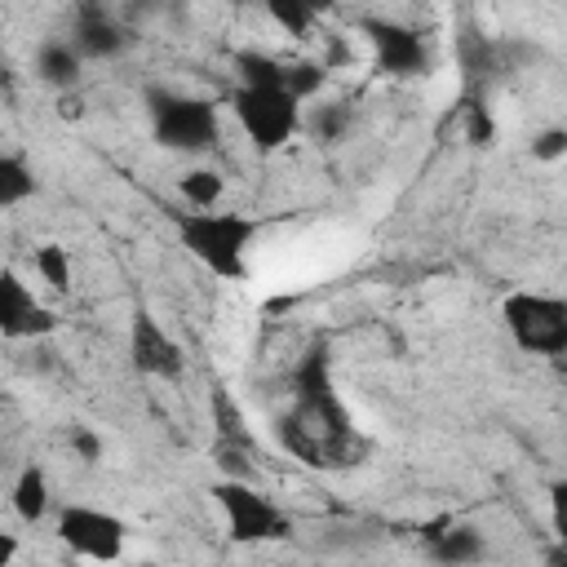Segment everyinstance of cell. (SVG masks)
<instances>
[{
	"instance_id": "cell-1",
	"label": "cell",
	"mask_w": 567,
	"mask_h": 567,
	"mask_svg": "<svg viewBox=\"0 0 567 567\" xmlns=\"http://www.w3.org/2000/svg\"><path fill=\"white\" fill-rule=\"evenodd\" d=\"M279 443L306 465H323V470L354 465L359 456V439L350 412L332 390V368L323 346H310L292 372V412L279 416Z\"/></svg>"
},
{
	"instance_id": "cell-2",
	"label": "cell",
	"mask_w": 567,
	"mask_h": 567,
	"mask_svg": "<svg viewBox=\"0 0 567 567\" xmlns=\"http://www.w3.org/2000/svg\"><path fill=\"white\" fill-rule=\"evenodd\" d=\"M173 230H177L182 248L217 279L248 275V248L257 239L252 217L226 213V208H190V213H173Z\"/></svg>"
},
{
	"instance_id": "cell-3",
	"label": "cell",
	"mask_w": 567,
	"mask_h": 567,
	"mask_svg": "<svg viewBox=\"0 0 567 567\" xmlns=\"http://www.w3.org/2000/svg\"><path fill=\"white\" fill-rule=\"evenodd\" d=\"M146 120H151V137L177 155L213 151L221 137L217 106L208 97L177 93V89H151L146 93Z\"/></svg>"
},
{
	"instance_id": "cell-4",
	"label": "cell",
	"mask_w": 567,
	"mask_h": 567,
	"mask_svg": "<svg viewBox=\"0 0 567 567\" xmlns=\"http://www.w3.org/2000/svg\"><path fill=\"white\" fill-rule=\"evenodd\" d=\"M501 319L523 354H540V359L567 354V297L518 288L501 301Z\"/></svg>"
},
{
	"instance_id": "cell-5",
	"label": "cell",
	"mask_w": 567,
	"mask_h": 567,
	"mask_svg": "<svg viewBox=\"0 0 567 567\" xmlns=\"http://www.w3.org/2000/svg\"><path fill=\"white\" fill-rule=\"evenodd\" d=\"M213 505L221 509V523H226V536L235 545H266V540H284L292 532V518L266 496L257 492L252 483H239V478H221L213 483Z\"/></svg>"
},
{
	"instance_id": "cell-6",
	"label": "cell",
	"mask_w": 567,
	"mask_h": 567,
	"mask_svg": "<svg viewBox=\"0 0 567 567\" xmlns=\"http://www.w3.org/2000/svg\"><path fill=\"white\" fill-rule=\"evenodd\" d=\"M230 111H235L239 128L248 133L252 151H261V155L292 142V133L301 124V102L284 84H275V89H244L239 84L230 93Z\"/></svg>"
},
{
	"instance_id": "cell-7",
	"label": "cell",
	"mask_w": 567,
	"mask_h": 567,
	"mask_svg": "<svg viewBox=\"0 0 567 567\" xmlns=\"http://www.w3.org/2000/svg\"><path fill=\"white\" fill-rule=\"evenodd\" d=\"M58 540L80 554V558H93V563H115L124 554V540H128V527L124 518H115L111 509H97V505H62L58 509Z\"/></svg>"
},
{
	"instance_id": "cell-8",
	"label": "cell",
	"mask_w": 567,
	"mask_h": 567,
	"mask_svg": "<svg viewBox=\"0 0 567 567\" xmlns=\"http://www.w3.org/2000/svg\"><path fill=\"white\" fill-rule=\"evenodd\" d=\"M128 363H133V372L155 377V381H182V372H186L182 346L164 332V323L146 306H137L128 315Z\"/></svg>"
},
{
	"instance_id": "cell-9",
	"label": "cell",
	"mask_w": 567,
	"mask_h": 567,
	"mask_svg": "<svg viewBox=\"0 0 567 567\" xmlns=\"http://www.w3.org/2000/svg\"><path fill=\"white\" fill-rule=\"evenodd\" d=\"M363 35H368L372 58H377V66L385 75L412 80V75L430 71V49H425V40L412 27L390 22V18H363Z\"/></svg>"
},
{
	"instance_id": "cell-10",
	"label": "cell",
	"mask_w": 567,
	"mask_h": 567,
	"mask_svg": "<svg viewBox=\"0 0 567 567\" xmlns=\"http://www.w3.org/2000/svg\"><path fill=\"white\" fill-rule=\"evenodd\" d=\"M49 328H53V315L27 292V284L13 270H4L0 275V332L18 341V337H40Z\"/></svg>"
},
{
	"instance_id": "cell-11",
	"label": "cell",
	"mask_w": 567,
	"mask_h": 567,
	"mask_svg": "<svg viewBox=\"0 0 567 567\" xmlns=\"http://www.w3.org/2000/svg\"><path fill=\"white\" fill-rule=\"evenodd\" d=\"M71 44H75L84 58H115V53L128 44V35H124V27L115 22V13H106L102 4H84V9H75Z\"/></svg>"
},
{
	"instance_id": "cell-12",
	"label": "cell",
	"mask_w": 567,
	"mask_h": 567,
	"mask_svg": "<svg viewBox=\"0 0 567 567\" xmlns=\"http://www.w3.org/2000/svg\"><path fill=\"white\" fill-rule=\"evenodd\" d=\"M80 71H84V53H80L71 40H44V44L35 49V75H40L49 89H58V93L75 89V84H80Z\"/></svg>"
},
{
	"instance_id": "cell-13",
	"label": "cell",
	"mask_w": 567,
	"mask_h": 567,
	"mask_svg": "<svg viewBox=\"0 0 567 567\" xmlns=\"http://www.w3.org/2000/svg\"><path fill=\"white\" fill-rule=\"evenodd\" d=\"M483 549H487L483 545V532L470 527V523H452V527H443V532L430 536V558L439 567H470V563L483 558Z\"/></svg>"
},
{
	"instance_id": "cell-14",
	"label": "cell",
	"mask_w": 567,
	"mask_h": 567,
	"mask_svg": "<svg viewBox=\"0 0 567 567\" xmlns=\"http://www.w3.org/2000/svg\"><path fill=\"white\" fill-rule=\"evenodd\" d=\"M13 509L22 523H40L49 514V474L40 465H22L13 478Z\"/></svg>"
},
{
	"instance_id": "cell-15",
	"label": "cell",
	"mask_w": 567,
	"mask_h": 567,
	"mask_svg": "<svg viewBox=\"0 0 567 567\" xmlns=\"http://www.w3.org/2000/svg\"><path fill=\"white\" fill-rule=\"evenodd\" d=\"M235 71H239V84L244 89H275V84H284L288 62H279L275 53H261V49H239L235 53Z\"/></svg>"
},
{
	"instance_id": "cell-16",
	"label": "cell",
	"mask_w": 567,
	"mask_h": 567,
	"mask_svg": "<svg viewBox=\"0 0 567 567\" xmlns=\"http://www.w3.org/2000/svg\"><path fill=\"white\" fill-rule=\"evenodd\" d=\"M35 195V173L22 155H0V208H18Z\"/></svg>"
},
{
	"instance_id": "cell-17",
	"label": "cell",
	"mask_w": 567,
	"mask_h": 567,
	"mask_svg": "<svg viewBox=\"0 0 567 567\" xmlns=\"http://www.w3.org/2000/svg\"><path fill=\"white\" fill-rule=\"evenodd\" d=\"M177 190H182V199H186L190 208H217V204H221L226 182H221V173H217V168H190V173H182Z\"/></svg>"
},
{
	"instance_id": "cell-18",
	"label": "cell",
	"mask_w": 567,
	"mask_h": 567,
	"mask_svg": "<svg viewBox=\"0 0 567 567\" xmlns=\"http://www.w3.org/2000/svg\"><path fill=\"white\" fill-rule=\"evenodd\" d=\"M35 275L53 288V292H66L71 288V257L62 244H40L35 248Z\"/></svg>"
},
{
	"instance_id": "cell-19",
	"label": "cell",
	"mask_w": 567,
	"mask_h": 567,
	"mask_svg": "<svg viewBox=\"0 0 567 567\" xmlns=\"http://www.w3.org/2000/svg\"><path fill=\"white\" fill-rule=\"evenodd\" d=\"M323 80H328V66L323 62H288V75H284V84H288V93L297 97V102H310L319 89H323Z\"/></svg>"
},
{
	"instance_id": "cell-20",
	"label": "cell",
	"mask_w": 567,
	"mask_h": 567,
	"mask_svg": "<svg viewBox=\"0 0 567 567\" xmlns=\"http://www.w3.org/2000/svg\"><path fill=\"white\" fill-rule=\"evenodd\" d=\"M266 13L275 18V27H284V35H310L315 27V9L301 0H270Z\"/></svg>"
},
{
	"instance_id": "cell-21",
	"label": "cell",
	"mask_w": 567,
	"mask_h": 567,
	"mask_svg": "<svg viewBox=\"0 0 567 567\" xmlns=\"http://www.w3.org/2000/svg\"><path fill=\"white\" fill-rule=\"evenodd\" d=\"M461 106H465V111H461V115H465V137H470L474 146H487V142L496 137V120L487 115V102H483V97H465Z\"/></svg>"
},
{
	"instance_id": "cell-22",
	"label": "cell",
	"mask_w": 567,
	"mask_h": 567,
	"mask_svg": "<svg viewBox=\"0 0 567 567\" xmlns=\"http://www.w3.org/2000/svg\"><path fill=\"white\" fill-rule=\"evenodd\" d=\"M346 124H350V106H346V102L319 106V115H315V137H323V142H337V137L346 133Z\"/></svg>"
},
{
	"instance_id": "cell-23",
	"label": "cell",
	"mask_w": 567,
	"mask_h": 567,
	"mask_svg": "<svg viewBox=\"0 0 567 567\" xmlns=\"http://www.w3.org/2000/svg\"><path fill=\"white\" fill-rule=\"evenodd\" d=\"M563 155H567V128H540V133L532 137V159L554 164V159H563Z\"/></svg>"
},
{
	"instance_id": "cell-24",
	"label": "cell",
	"mask_w": 567,
	"mask_h": 567,
	"mask_svg": "<svg viewBox=\"0 0 567 567\" xmlns=\"http://www.w3.org/2000/svg\"><path fill=\"white\" fill-rule=\"evenodd\" d=\"M549 527H554L558 545H567V478L549 483Z\"/></svg>"
},
{
	"instance_id": "cell-25",
	"label": "cell",
	"mask_w": 567,
	"mask_h": 567,
	"mask_svg": "<svg viewBox=\"0 0 567 567\" xmlns=\"http://www.w3.org/2000/svg\"><path fill=\"white\" fill-rule=\"evenodd\" d=\"M71 447H75L84 461H97V456H102L97 434H93V430H84V425H75V430H71Z\"/></svg>"
},
{
	"instance_id": "cell-26",
	"label": "cell",
	"mask_w": 567,
	"mask_h": 567,
	"mask_svg": "<svg viewBox=\"0 0 567 567\" xmlns=\"http://www.w3.org/2000/svg\"><path fill=\"white\" fill-rule=\"evenodd\" d=\"M545 563H549V567H567V545H554V549L545 554Z\"/></svg>"
},
{
	"instance_id": "cell-27",
	"label": "cell",
	"mask_w": 567,
	"mask_h": 567,
	"mask_svg": "<svg viewBox=\"0 0 567 567\" xmlns=\"http://www.w3.org/2000/svg\"><path fill=\"white\" fill-rule=\"evenodd\" d=\"M62 115H66V120L80 115V97H62Z\"/></svg>"
},
{
	"instance_id": "cell-28",
	"label": "cell",
	"mask_w": 567,
	"mask_h": 567,
	"mask_svg": "<svg viewBox=\"0 0 567 567\" xmlns=\"http://www.w3.org/2000/svg\"><path fill=\"white\" fill-rule=\"evenodd\" d=\"M13 567H18V563H13Z\"/></svg>"
}]
</instances>
